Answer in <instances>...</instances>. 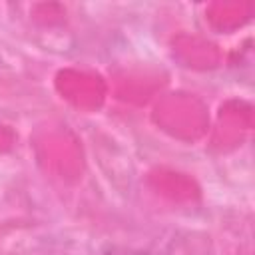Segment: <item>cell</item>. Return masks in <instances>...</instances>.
<instances>
[{
	"mask_svg": "<svg viewBox=\"0 0 255 255\" xmlns=\"http://www.w3.org/2000/svg\"><path fill=\"white\" fill-rule=\"evenodd\" d=\"M106 255H149L143 251H133V249H124V247H112L106 251Z\"/></svg>",
	"mask_w": 255,
	"mask_h": 255,
	"instance_id": "cell-1",
	"label": "cell"
}]
</instances>
